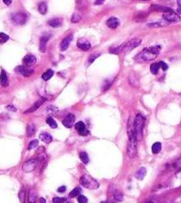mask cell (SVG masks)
Returning <instances> with one entry per match:
<instances>
[{"label":"cell","instance_id":"1","mask_svg":"<svg viewBox=\"0 0 181 203\" xmlns=\"http://www.w3.org/2000/svg\"><path fill=\"white\" fill-rule=\"evenodd\" d=\"M127 133H128V137H129V142H128V146H127V155L129 158L133 159L137 155V138L134 131V120L130 118L128 121V126H127Z\"/></svg>","mask_w":181,"mask_h":203},{"label":"cell","instance_id":"2","mask_svg":"<svg viewBox=\"0 0 181 203\" xmlns=\"http://www.w3.org/2000/svg\"><path fill=\"white\" fill-rule=\"evenodd\" d=\"M161 48H162L161 46H155V47H148V48H144L140 54L136 55L135 60L140 63L153 61L157 57L161 51Z\"/></svg>","mask_w":181,"mask_h":203},{"label":"cell","instance_id":"3","mask_svg":"<svg viewBox=\"0 0 181 203\" xmlns=\"http://www.w3.org/2000/svg\"><path fill=\"white\" fill-rule=\"evenodd\" d=\"M145 119L141 114H137L135 120H134V131L136 135V138L138 141L142 139V132L144 128Z\"/></svg>","mask_w":181,"mask_h":203},{"label":"cell","instance_id":"4","mask_svg":"<svg viewBox=\"0 0 181 203\" xmlns=\"http://www.w3.org/2000/svg\"><path fill=\"white\" fill-rule=\"evenodd\" d=\"M80 184L84 187L88 188V189H97L100 186L99 183L93 177H92L91 176H89L87 174H85L81 177Z\"/></svg>","mask_w":181,"mask_h":203},{"label":"cell","instance_id":"5","mask_svg":"<svg viewBox=\"0 0 181 203\" xmlns=\"http://www.w3.org/2000/svg\"><path fill=\"white\" fill-rule=\"evenodd\" d=\"M28 20V15L25 13H17L12 16V21L14 24L23 25Z\"/></svg>","mask_w":181,"mask_h":203},{"label":"cell","instance_id":"6","mask_svg":"<svg viewBox=\"0 0 181 203\" xmlns=\"http://www.w3.org/2000/svg\"><path fill=\"white\" fill-rule=\"evenodd\" d=\"M37 160L36 159H32V160H30L24 163V165L22 166V169H23L24 172L26 173H30V172H32L36 169L37 166Z\"/></svg>","mask_w":181,"mask_h":203},{"label":"cell","instance_id":"7","mask_svg":"<svg viewBox=\"0 0 181 203\" xmlns=\"http://www.w3.org/2000/svg\"><path fill=\"white\" fill-rule=\"evenodd\" d=\"M109 192H111V199L116 201V202H119V201H123V193L122 192L119 190L118 188H114V185L111 186Z\"/></svg>","mask_w":181,"mask_h":203},{"label":"cell","instance_id":"8","mask_svg":"<svg viewBox=\"0 0 181 203\" xmlns=\"http://www.w3.org/2000/svg\"><path fill=\"white\" fill-rule=\"evenodd\" d=\"M140 44H141V39H134L132 40L128 41L125 43V47H124V52L129 53L133 48L137 47L138 46H140Z\"/></svg>","mask_w":181,"mask_h":203},{"label":"cell","instance_id":"9","mask_svg":"<svg viewBox=\"0 0 181 203\" xmlns=\"http://www.w3.org/2000/svg\"><path fill=\"white\" fill-rule=\"evenodd\" d=\"M163 19L166 20L169 22H180L181 18L177 14H175L173 11L171 12H167V13H163Z\"/></svg>","mask_w":181,"mask_h":203},{"label":"cell","instance_id":"10","mask_svg":"<svg viewBox=\"0 0 181 203\" xmlns=\"http://www.w3.org/2000/svg\"><path fill=\"white\" fill-rule=\"evenodd\" d=\"M52 38L51 34H44L41 38H40V45H39V50L40 52L45 53L46 50V44L50 40V39Z\"/></svg>","mask_w":181,"mask_h":203},{"label":"cell","instance_id":"11","mask_svg":"<svg viewBox=\"0 0 181 203\" xmlns=\"http://www.w3.org/2000/svg\"><path fill=\"white\" fill-rule=\"evenodd\" d=\"M75 127H76V129L77 130V132H78V134L80 136H88V135H89V130L86 128V126H85V124L84 122H77V123L75 125Z\"/></svg>","mask_w":181,"mask_h":203},{"label":"cell","instance_id":"12","mask_svg":"<svg viewBox=\"0 0 181 203\" xmlns=\"http://www.w3.org/2000/svg\"><path fill=\"white\" fill-rule=\"evenodd\" d=\"M75 120H76V118H75V115L72 113L68 114L62 120V124L68 128H70L73 127V125L75 124Z\"/></svg>","mask_w":181,"mask_h":203},{"label":"cell","instance_id":"13","mask_svg":"<svg viewBox=\"0 0 181 203\" xmlns=\"http://www.w3.org/2000/svg\"><path fill=\"white\" fill-rule=\"evenodd\" d=\"M15 71L17 73L23 75L24 77H30V76H31L33 72H34L33 70L29 69L28 67H25V66H18V67H16Z\"/></svg>","mask_w":181,"mask_h":203},{"label":"cell","instance_id":"14","mask_svg":"<svg viewBox=\"0 0 181 203\" xmlns=\"http://www.w3.org/2000/svg\"><path fill=\"white\" fill-rule=\"evenodd\" d=\"M77 47L79 49H81L82 51H88L89 49L91 48L92 45L91 43L88 40H86L85 39H80L77 42Z\"/></svg>","mask_w":181,"mask_h":203},{"label":"cell","instance_id":"15","mask_svg":"<svg viewBox=\"0 0 181 203\" xmlns=\"http://www.w3.org/2000/svg\"><path fill=\"white\" fill-rule=\"evenodd\" d=\"M22 62H23L25 66L30 67V66L35 64V63H37V58H36V56H34L33 55H27L23 58Z\"/></svg>","mask_w":181,"mask_h":203},{"label":"cell","instance_id":"16","mask_svg":"<svg viewBox=\"0 0 181 203\" xmlns=\"http://www.w3.org/2000/svg\"><path fill=\"white\" fill-rule=\"evenodd\" d=\"M107 25L108 28L110 29H116L120 25V21L116 17H110L108 21H107Z\"/></svg>","mask_w":181,"mask_h":203},{"label":"cell","instance_id":"17","mask_svg":"<svg viewBox=\"0 0 181 203\" xmlns=\"http://www.w3.org/2000/svg\"><path fill=\"white\" fill-rule=\"evenodd\" d=\"M72 39H73V36H72V35L67 37V38H65V39L61 41V45H60L61 50V51H66V50L68 49V47H69V44H70Z\"/></svg>","mask_w":181,"mask_h":203},{"label":"cell","instance_id":"18","mask_svg":"<svg viewBox=\"0 0 181 203\" xmlns=\"http://www.w3.org/2000/svg\"><path fill=\"white\" fill-rule=\"evenodd\" d=\"M45 100L44 98H42V99L38 100V101H37V102H36V103H35V104H33V105H32L31 107H30V108L28 110V111H26L24 113H30V112H33L37 111V110L39 108L40 106L42 105V104L45 103Z\"/></svg>","mask_w":181,"mask_h":203},{"label":"cell","instance_id":"19","mask_svg":"<svg viewBox=\"0 0 181 203\" xmlns=\"http://www.w3.org/2000/svg\"><path fill=\"white\" fill-rule=\"evenodd\" d=\"M170 24L169 22H167L166 20H161V21H158L156 22H152V23H148V26L150 28H161V27H164L167 25Z\"/></svg>","mask_w":181,"mask_h":203},{"label":"cell","instance_id":"20","mask_svg":"<svg viewBox=\"0 0 181 203\" xmlns=\"http://www.w3.org/2000/svg\"><path fill=\"white\" fill-rule=\"evenodd\" d=\"M0 84L2 87H7L9 84L7 74L4 70L1 71V74H0Z\"/></svg>","mask_w":181,"mask_h":203},{"label":"cell","instance_id":"21","mask_svg":"<svg viewBox=\"0 0 181 203\" xmlns=\"http://www.w3.org/2000/svg\"><path fill=\"white\" fill-rule=\"evenodd\" d=\"M48 25H50L53 28H59L62 25V19L61 18H54V19H51L48 22Z\"/></svg>","mask_w":181,"mask_h":203},{"label":"cell","instance_id":"22","mask_svg":"<svg viewBox=\"0 0 181 203\" xmlns=\"http://www.w3.org/2000/svg\"><path fill=\"white\" fill-rule=\"evenodd\" d=\"M39 138L41 139V141H43L45 144H50L53 141V137L50 134H48L46 132L41 133L39 136Z\"/></svg>","mask_w":181,"mask_h":203},{"label":"cell","instance_id":"23","mask_svg":"<svg viewBox=\"0 0 181 203\" xmlns=\"http://www.w3.org/2000/svg\"><path fill=\"white\" fill-rule=\"evenodd\" d=\"M151 10L153 11H161V12H163V13H167V12H171L172 10L169 7H165V6H156V5H153L151 6L150 7Z\"/></svg>","mask_w":181,"mask_h":203},{"label":"cell","instance_id":"24","mask_svg":"<svg viewBox=\"0 0 181 203\" xmlns=\"http://www.w3.org/2000/svg\"><path fill=\"white\" fill-rule=\"evenodd\" d=\"M146 174H147V169H146V168L142 167V168H140L139 170L137 171V173L135 174V177H136V178L139 179V180H142V179L145 177Z\"/></svg>","mask_w":181,"mask_h":203},{"label":"cell","instance_id":"25","mask_svg":"<svg viewBox=\"0 0 181 203\" xmlns=\"http://www.w3.org/2000/svg\"><path fill=\"white\" fill-rule=\"evenodd\" d=\"M35 133H36V127H35V125L34 124H30L28 126V128H27V136L29 137H31V136H33L35 135Z\"/></svg>","mask_w":181,"mask_h":203},{"label":"cell","instance_id":"26","mask_svg":"<svg viewBox=\"0 0 181 203\" xmlns=\"http://www.w3.org/2000/svg\"><path fill=\"white\" fill-rule=\"evenodd\" d=\"M148 17V14L147 13H140L136 16L134 17V20L136 22H144Z\"/></svg>","mask_w":181,"mask_h":203},{"label":"cell","instance_id":"27","mask_svg":"<svg viewBox=\"0 0 181 203\" xmlns=\"http://www.w3.org/2000/svg\"><path fill=\"white\" fill-rule=\"evenodd\" d=\"M28 201H29V203H37V194L33 190H30L29 193Z\"/></svg>","mask_w":181,"mask_h":203},{"label":"cell","instance_id":"28","mask_svg":"<svg viewBox=\"0 0 181 203\" xmlns=\"http://www.w3.org/2000/svg\"><path fill=\"white\" fill-rule=\"evenodd\" d=\"M38 12L43 15H45L47 13V5H46V3H45V2L40 3L39 6H38Z\"/></svg>","mask_w":181,"mask_h":203},{"label":"cell","instance_id":"29","mask_svg":"<svg viewBox=\"0 0 181 203\" xmlns=\"http://www.w3.org/2000/svg\"><path fill=\"white\" fill-rule=\"evenodd\" d=\"M53 74H54V71H53V70H47L45 73L42 75V79H43L44 80L47 81V80H49V79L53 76Z\"/></svg>","mask_w":181,"mask_h":203},{"label":"cell","instance_id":"30","mask_svg":"<svg viewBox=\"0 0 181 203\" xmlns=\"http://www.w3.org/2000/svg\"><path fill=\"white\" fill-rule=\"evenodd\" d=\"M161 149H162V144L157 142V143H155V144H153V146H152V152H153L154 154H157V153L160 152Z\"/></svg>","mask_w":181,"mask_h":203},{"label":"cell","instance_id":"31","mask_svg":"<svg viewBox=\"0 0 181 203\" xmlns=\"http://www.w3.org/2000/svg\"><path fill=\"white\" fill-rule=\"evenodd\" d=\"M160 69V65L159 63H152L150 66V71L151 72L154 74V75H156L158 73V71Z\"/></svg>","mask_w":181,"mask_h":203},{"label":"cell","instance_id":"32","mask_svg":"<svg viewBox=\"0 0 181 203\" xmlns=\"http://www.w3.org/2000/svg\"><path fill=\"white\" fill-rule=\"evenodd\" d=\"M46 123H47L48 125H49L52 128H58L57 123H56L55 120H54L52 117H48L47 119H46Z\"/></svg>","mask_w":181,"mask_h":203},{"label":"cell","instance_id":"33","mask_svg":"<svg viewBox=\"0 0 181 203\" xmlns=\"http://www.w3.org/2000/svg\"><path fill=\"white\" fill-rule=\"evenodd\" d=\"M81 20H82V15L78 13H76V14H73V16L71 18V22L72 23H77V22H79Z\"/></svg>","mask_w":181,"mask_h":203},{"label":"cell","instance_id":"34","mask_svg":"<svg viewBox=\"0 0 181 203\" xmlns=\"http://www.w3.org/2000/svg\"><path fill=\"white\" fill-rule=\"evenodd\" d=\"M80 193H81V188H80V187H76V188H74L70 192L69 197H70V198L77 197V196H78V195L80 194Z\"/></svg>","mask_w":181,"mask_h":203},{"label":"cell","instance_id":"35","mask_svg":"<svg viewBox=\"0 0 181 203\" xmlns=\"http://www.w3.org/2000/svg\"><path fill=\"white\" fill-rule=\"evenodd\" d=\"M79 157H80V160H81L84 163L86 164V163L89 162V157H88V154H87L86 152H80Z\"/></svg>","mask_w":181,"mask_h":203},{"label":"cell","instance_id":"36","mask_svg":"<svg viewBox=\"0 0 181 203\" xmlns=\"http://www.w3.org/2000/svg\"><path fill=\"white\" fill-rule=\"evenodd\" d=\"M46 112H47L48 114H52V115H53V114H56L58 112V108H56L55 106L50 105L47 107Z\"/></svg>","mask_w":181,"mask_h":203},{"label":"cell","instance_id":"37","mask_svg":"<svg viewBox=\"0 0 181 203\" xmlns=\"http://www.w3.org/2000/svg\"><path fill=\"white\" fill-rule=\"evenodd\" d=\"M100 54H97V53H95V54H92V55H90L89 59H88V63H89V64L92 63L94 62L95 59H97V58L100 56Z\"/></svg>","mask_w":181,"mask_h":203},{"label":"cell","instance_id":"38","mask_svg":"<svg viewBox=\"0 0 181 203\" xmlns=\"http://www.w3.org/2000/svg\"><path fill=\"white\" fill-rule=\"evenodd\" d=\"M0 39H0V43L4 44V43H6L9 39V36L6 35V34H5V33L0 32Z\"/></svg>","mask_w":181,"mask_h":203},{"label":"cell","instance_id":"39","mask_svg":"<svg viewBox=\"0 0 181 203\" xmlns=\"http://www.w3.org/2000/svg\"><path fill=\"white\" fill-rule=\"evenodd\" d=\"M38 145V140H37V139H35V140H32L31 142L30 143V144H29V150H32V149H34V148H36V147Z\"/></svg>","mask_w":181,"mask_h":203},{"label":"cell","instance_id":"40","mask_svg":"<svg viewBox=\"0 0 181 203\" xmlns=\"http://www.w3.org/2000/svg\"><path fill=\"white\" fill-rule=\"evenodd\" d=\"M19 198H20V201H22V203H24L25 200H26V193H25L24 189H22V190L20 192V193H19Z\"/></svg>","mask_w":181,"mask_h":203},{"label":"cell","instance_id":"41","mask_svg":"<svg viewBox=\"0 0 181 203\" xmlns=\"http://www.w3.org/2000/svg\"><path fill=\"white\" fill-rule=\"evenodd\" d=\"M111 85H112V81H108V80H106V81L104 82V84H103L102 86V91H106V90L108 89Z\"/></svg>","mask_w":181,"mask_h":203},{"label":"cell","instance_id":"42","mask_svg":"<svg viewBox=\"0 0 181 203\" xmlns=\"http://www.w3.org/2000/svg\"><path fill=\"white\" fill-rule=\"evenodd\" d=\"M77 201H78L79 203H87V201H88L87 198L85 196H84V195H80V196H78Z\"/></svg>","mask_w":181,"mask_h":203},{"label":"cell","instance_id":"43","mask_svg":"<svg viewBox=\"0 0 181 203\" xmlns=\"http://www.w3.org/2000/svg\"><path fill=\"white\" fill-rule=\"evenodd\" d=\"M66 200L64 198H60V197H55L53 199V203H63Z\"/></svg>","mask_w":181,"mask_h":203},{"label":"cell","instance_id":"44","mask_svg":"<svg viewBox=\"0 0 181 203\" xmlns=\"http://www.w3.org/2000/svg\"><path fill=\"white\" fill-rule=\"evenodd\" d=\"M159 65H160V68L163 69V71H167L168 70V65L166 64L164 62H163V61L159 62Z\"/></svg>","mask_w":181,"mask_h":203},{"label":"cell","instance_id":"45","mask_svg":"<svg viewBox=\"0 0 181 203\" xmlns=\"http://www.w3.org/2000/svg\"><path fill=\"white\" fill-rule=\"evenodd\" d=\"M177 13L179 14H181V0H178V9H177Z\"/></svg>","mask_w":181,"mask_h":203},{"label":"cell","instance_id":"46","mask_svg":"<svg viewBox=\"0 0 181 203\" xmlns=\"http://www.w3.org/2000/svg\"><path fill=\"white\" fill-rule=\"evenodd\" d=\"M6 109L9 110V111H12V112H16V108L15 107H14L13 105L6 106Z\"/></svg>","mask_w":181,"mask_h":203},{"label":"cell","instance_id":"47","mask_svg":"<svg viewBox=\"0 0 181 203\" xmlns=\"http://www.w3.org/2000/svg\"><path fill=\"white\" fill-rule=\"evenodd\" d=\"M66 189H67L66 186L59 187V188H58V192H59V193H64V192L66 191Z\"/></svg>","mask_w":181,"mask_h":203},{"label":"cell","instance_id":"48","mask_svg":"<svg viewBox=\"0 0 181 203\" xmlns=\"http://www.w3.org/2000/svg\"><path fill=\"white\" fill-rule=\"evenodd\" d=\"M3 2L6 5V6H10L12 4V0H3Z\"/></svg>","mask_w":181,"mask_h":203},{"label":"cell","instance_id":"49","mask_svg":"<svg viewBox=\"0 0 181 203\" xmlns=\"http://www.w3.org/2000/svg\"><path fill=\"white\" fill-rule=\"evenodd\" d=\"M104 1L105 0H96L95 1V5H101V4H103Z\"/></svg>","mask_w":181,"mask_h":203},{"label":"cell","instance_id":"50","mask_svg":"<svg viewBox=\"0 0 181 203\" xmlns=\"http://www.w3.org/2000/svg\"><path fill=\"white\" fill-rule=\"evenodd\" d=\"M37 203H45V200L44 198H40L39 200L37 201Z\"/></svg>","mask_w":181,"mask_h":203},{"label":"cell","instance_id":"51","mask_svg":"<svg viewBox=\"0 0 181 203\" xmlns=\"http://www.w3.org/2000/svg\"><path fill=\"white\" fill-rule=\"evenodd\" d=\"M146 203H155V202H154V201H148V202Z\"/></svg>","mask_w":181,"mask_h":203},{"label":"cell","instance_id":"52","mask_svg":"<svg viewBox=\"0 0 181 203\" xmlns=\"http://www.w3.org/2000/svg\"><path fill=\"white\" fill-rule=\"evenodd\" d=\"M140 1H148V0H140Z\"/></svg>","mask_w":181,"mask_h":203},{"label":"cell","instance_id":"53","mask_svg":"<svg viewBox=\"0 0 181 203\" xmlns=\"http://www.w3.org/2000/svg\"><path fill=\"white\" fill-rule=\"evenodd\" d=\"M102 203H108V202H102Z\"/></svg>","mask_w":181,"mask_h":203}]
</instances>
